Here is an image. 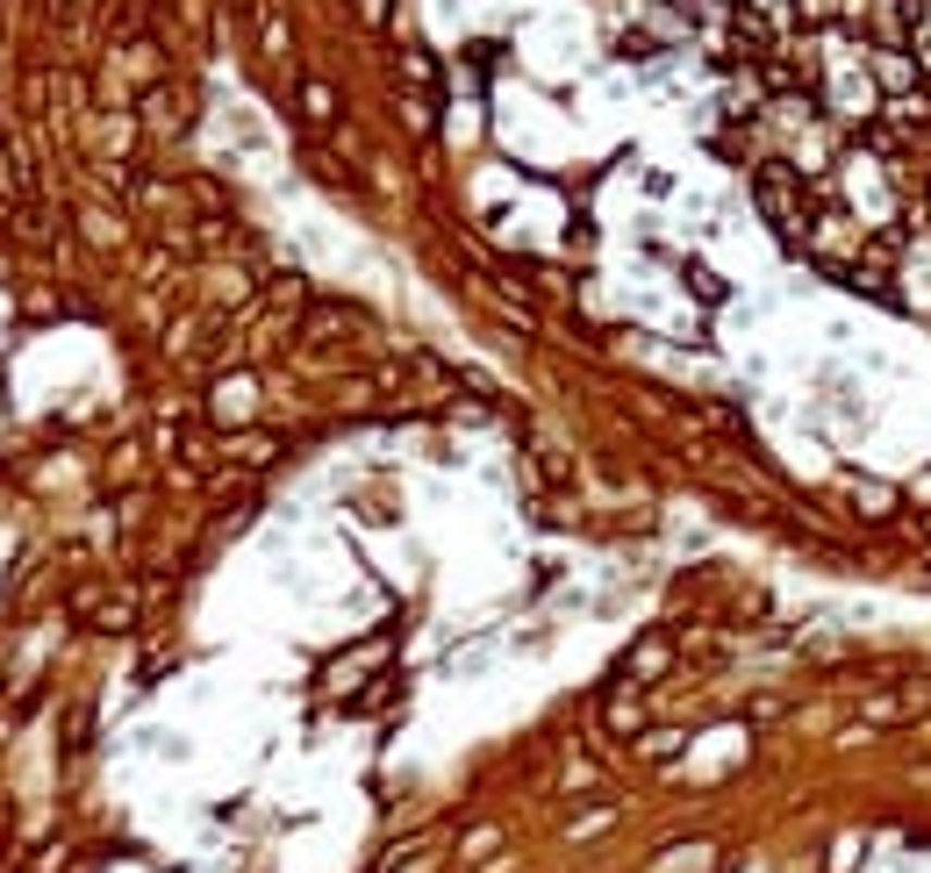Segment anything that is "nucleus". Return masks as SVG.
<instances>
[{
	"label": "nucleus",
	"mask_w": 931,
	"mask_h": 873,
	"mask_svg": "<svg viewBox=\"0 0 931 873\" xmlns=\"http://www.w3.org/2000/svg\"><path fill=\"white\" fill-rule=\"evenodd\" d=\"M251 409H259V379H251V373L215 379V395H208V415H215L223 429H244V423H251Z\"/></svg>",
	"instance_id": "f03ea898"
},
{
	"label": "nucleus",
	"mask_w": 931,
	"mask_h": 873,
	"mask_svg": "<svg viewBox=\"0 0 931 873\" xmlns=\"http://www.w3.org/2000/svg\"><path fill=\"white\" fill-rule=\"evenodd\" d=\"M667 666H673V645H667V637L653 631V637H638V645L623 651L617 681H623V687H645V681H659V673H667Z\"/></svg>",
	"instance_id": "7ed1b4c3"
},
{
	"label": "nucleus",
	"mask_w": 931,
	"mask_h": 873,
	"mask_svg": "<svg viewBox=\"0 0 931 873\" xmlns=\"http://www.w3.org/2000/svg\"><path fill=\"white\" fill-rule=\"evenodd\" d=\"M753 201H759V215H767L789 244H810L817 194H810V179H803L789 158H759V165H753Z\"/></svg>",
	"instance_id": "f257e3e1"
},
{
	"label": "nucleus",
	"mask_w": 931,
	"mask_h": 873,
	"mask_svg": "<svg viewBox=\"0 0 931 873\" xmlns=\"http://www.w3.org/2000/svg\"><path fill=\"white\" fill-rule=\"evenodd\" d=\"M380 659H387V645H365V651H351V659H330V666H323V687H351L365 666H380Z\"/></svg>",
	"instance_id": "0eeeda50"
},
{
	"label": "nucleus",
	"mask_w": 931,
	"mask_h": 873,
	"mask_svg": "<svg viewBox=\"0 0 931 873\" xmlns=\"http://www.w3.org/2000/svg\"><path fill=\"white\" fill-rule=\"evenodd\" d=\"M359 15L365 22H387V0H359Z\"/></svg>",
	"instance_id": "ddd939ff"
},
{
	"label": "nucleus",
	"mask_w": 931,
	"mask_h": 873,
	"mask_svg": "<svg viewBox=\"0 0 931 873\" xmlns=\"http://www.w3.org/2000/svg\"><path fill=\"white\" fill-rule=\"evenodd\" d=\"M688 279H695V294H709V301H724V279H717V273H703V265H688Z\"/></svg>",
	"instance_id": "f8f14e48"
},
{
	"label": "nucleus",
	"mask_w": 931,
	"mask_h": 873,
	"mask_svg": "<svg viewBox=\"0 0 931 873\" xmlns=\"http://www.w3.org/2000/svg\"><path fill=\"white\" fill-rule=\"evenodd\" d=\"M365 315L359 309H337V301H309V315H301V344H330V337H359Z\"/></svg>",
	"instance_id": "20e7f679"
},
{
	"label": "nucleus",
	"mask_w": 931,
	"mask_h": 873,
	"mask_svg": "<svg viewBox=\"0 0 931 873\" xmlns=\"http://www.w3.org/2000/svg\"><path fill=\"white\" fill-rule=\"evenodd\" d=\"M645 723H653L645 695L617 681V695H603V731H609V737H645Z\"/></svg>",
	"instance_id": "39448f33"
},
{
	"label": "nucleus",
	"mask_w": 931,
	"mask_h": 873,
	"mask_svg": "<svg viewBox=\"0 0 931 873\" xmlns=\"http://www.w3.org/2000/svg\"><path fill=\"white\" fill-rule=\"evenodd\" d=\"M301 115L309 122H337V93L323 79H301Z\"/></svg>",
	"instance_id": "9b49d317"
},
{
	"label": "nucleus",
	"mask_w": 931,
	"mask_h": 873,
	"mask_svg": "<svg viewBox=\"0 0 931 873\" xmlns=\"http://www.w3.org/2000/svg\"><path fill=\"white\" fill-rule=\"evenodd\" d=\"M229 459L265 465V459H280V437H265V429H237V437H229Z\"/></svg>",
	"instance_id": "9d476101"
},
{
	"label": "nucleus",
	"mask_w": 931,
	"mask_h": 873,
	"mask_svg": "<svg viewBox=\"0 0 931 873\" xmlns=\"http://www.w3.org/2000/svg\"><path fill=\"white\" fill-rule=\"evenodd\" d=\"M703 866H717V845H673L653 859V873H703Z\"/></svg>",
	"instance_id": "6e6552de"
},
{
	"label": "nucleus",
	"mask_w": 931,
	"mask_h": 873,
	"mask_svg": "<svg viewBox=\"0 0 931 873\" xmlns=\"http://www.w3.org/2000/svg\"><path fill=\"white\" fill-rule=\"evenodd\" d=\"M839 487L860 515H896V487H874V479H860V473H839Z\"/></svg>",
	"instance_id": "423d86ee"
},
{
	"label": "nucleus",
	"mask_w": 931,
	"mask_h": 873,
	"mask_svg": "<svg viewBox=\"0 0 931 873\" xmlns=\"http://www.w3.org/2000/svg\"><path fill=\"white\" fill-rule=\"evenodd\" d=\"M265 301H273L280 315H309V287H301V273H280L273 287H265Z\"/></svg>",
	"instance_id": "1a4fd4ad"
}]
</instances>
